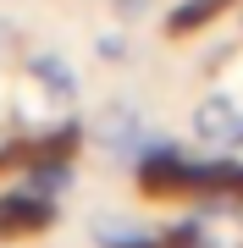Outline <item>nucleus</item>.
<instances>
[{
    "label": "nucleus",
    "instance_id": "1",
    "mask_svg": "<svg viewBox=\"0 0 243 248\" xmlns=\"http://www.w3.org/2000/svg\"><path fill=\"white\" fill-rule=\"evenodd\" d=\"M83 138L94 149L116 155V160H138V149H144V116H138L133 99H111L105 110H94V122L83 127Z\"/></svg>",
    "mask_w": 243,
    "mask_h": 248
},
{
    "label": "nucleus",
    "instance_id": "2",
    "mask_svg": "<svg viewBox=\"0 0 243 248\" xmlns=\"http://www.w3.org/2000/svg\"><path fill=\"white\" fill-rule=\"evenodd\" d=\"M194 138H199V143H210L216 155L243 149V105H238L232 94L210 89V94L194 105Z\"/></svg>",
    "mask_w": 243,
    "mask_h": 248
},
{
    "label": "nucleus",
    "instance_id": "3",
    "mask_svg": "<svg viewBox=\"0 0 243 248\" xmlns=\"http://www.w3.org/2000/svg\"><path fill=\"white\" fill-rule=\"evenodd\" d=\"M50 226H55V199L33 193V187H11V193H0V243L45 237Z\"/></svg>",
    "mask_w": 243,
    "mask_h": 248
},
{
    "label": "nucleus",
    "instance_id": "4",
    "mask_svg": "<svg viewBox=\"0 0 243 248\" xmlns=\"http://www.w3.org/2000/svg\"><path fill=\"white\" fill-rule=\"evenodd\" d=\"M22 72H28V83L45 94L50 110H72V105H78V72L66 66L61 50H33V55H22Z\"/></svg>",
    "mask_w": 243,
    "mask_h": 248
},
{
    "label": "nucleus",
    "instance_id": "5",
    "mask_svg": "<svg viewBox=\"0 0 243 248\" xmlns=\"http://www.w3.org/2000/svg\"><path fill=\"white\" fill-rule=\"evenodd\" d=\"M227 6H238V0H182L177 11H166V33H171V39H188V33H199L205 22H216Z\"/></svg>",
    "mask_w": 243,
    "mask_h": 248
},
{
    "label": "nucleus",
    "instance_id": "6",
    "mask_svg": "<svg viewBox=\"0 0 243 248\" xmlns=\"http://www.w3.org/2000/svg\"><path fill=\"white\" fill-rule=\"evenodd\" d=\"M22 187H33V193H45V199H61L66 187H72V155H50V160H39V166H28Z\"/></svg>",
    "mask_w": 243,
    "mask_h": 248
},
{
    "label": "nucleus",
    "instance_id": "7",
    "mask_svg": "<svg viewBox=\"0 0 243 248\" xmlns=\"http://www.w3.org/2000/svg\"><path fill=\"white\" fill-rule=\"evenodd\" d=\"M89 243L94 248H144L149 232L133 226V221H116V215H94L89 221Z\"/></svg>",
    "mask_w": 243,
    "mask_h": 248
},
{
    "label": "nucleus",
    "instance_id": "8",
    "mask_svg": "<svg viewBox=\"0 0 243 248\" xmlns=\"http://www.w3.org/2000/svg\"><path fill=\"white\" fill-rule=\"evenodd\" d=\"M94 50H99V61H111V66H122V61H127V39H122V33H99V39H94Z\"/></svg>",
    "mask_w": 243,
    "mask_h": 248
},
{
    "label": "nucleus",
    "instance_id": "9",
    "mask_svg": "<svg viewBox=\"0 0 243 248\" xmlns=\"http://www.w3.org/2000/svg\"><path fill=\"white\" fill-rule=\"evenodd\" d=\"M144 6H149V0H111V11H116L122 22H138V17H149Z\"/></svg>",
    "mask_w": 243,
    "mask_h": 248
},
{
    "label": "nucleus",
    "instance_id": "10",
    "mask_svg": "<svg viewBox=\"0 0 243 248\" xmlns=\"http://www.w3.org/2000/svg\"><path fill=\"white\" fill-rule=\"evenodd\" d=\"M0 50H17V28L11 22H0Z\"/></svg>",
    "mask_w": 243,
    "mask_h": 248
},
{
    "label": "nucleus",
    "instance_id": "11",
    "mask_svg": "<svg viewBox=\"0 0 243 248\" xmlns=\"http://www.w3.org/2000/svg\"><path fill=\"white\" fill-rule=\"evenodd\" d=\"M238 22H243V11H238Z\"/></svg>",
    "mask_w": 243,
    "mask_h": 248
}]
</instances>
